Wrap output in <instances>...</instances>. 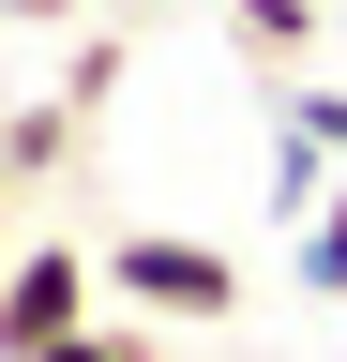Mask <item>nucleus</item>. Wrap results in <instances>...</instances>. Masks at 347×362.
<instances>
[{
	"instance_id": "f257e3e1",
	"label": "nucleus",
	"mask_w": 347,
	"mask_h": 362,
	"mask_svg": "<svg viewBox=\"0 0 347 362\" xmlns=\"http://www.w3.org/2000/svg\"><path fill=\"white\" fill-rule=\"evenodd\" d=\"M106 302L151 317V332H227L242 317V257L227 242H182V226H121L106 242Z\"/></svg>"
},
{
	"instance_id": "f03ea898",
	"label": "nucleus",
	"mask_w": 347,
	"mask_h": 362,
	"mask_svg": "<svg viewBox=\"0 0 347 362\" xmlns=\"http://www.w3.org/2000/svg\"><path fill=\"white\" fill-rule=\"evenodd\" d=\"M106 302V242H16V272H0V362H46L61 332H91Z\"/></svg>"
},
{
	"instance_id": "7ed1b4c3",
	"label": "nucleus",
	"mask_w": 347,
	"mask_h": 362,
	"mask_svg": "<svg viewBox=\"0 0 347 362\" xmlns=\"http://www.w3.org/2000/svg\"><path fill=\"white\" fill-rule=\"evenodd\" d=\"M227 16H242V45H257L272 76H302V61H317V0H227Z\"/></svg>"
},
{
	"instance_id": "20e7f679",
	"label": "nucleus",
	"mask_w": 347,
	"mask_h": 362,
	"mask_svg": "<svg viewBox=\"0 0 347 362\" xmlns=\"http://www.w3.org/2000/svg\"><path fill=\"white\" fill-rule=\"evenodd\" d=\"M302 287H317V302H347V166H332V197L302 211Z\"/></svg>"
},
{
	"instance_id": "39448f33",
	"label": "nucleus",
	"mask_w": 347,
	"mask_h": 362,
	"mask_svg": "<svg viewBox=\"0 0 347 362\" xmlns=\"http://www.w3.org/2000/svg\"><path fill=\"white\" fill-rule=\"evenodd\" d=\"M317 197H332V151L287 121V151H272V211H317Z\"/></svg>"
},
{
	"instance_id": "423d86ee",
	"label": "nucleus",
	"mask_w": 347,
	"mask_h": 362,
	"mask_svg": "<svg viewBox=\"0 0 347 362\" xmlns=\"http://www.w3.org/2000/svg\"><path fill=\"white\" fill-rule=\"evenodd\" d=\"M287 121H302V136H317V151L347 166V90H287Z\"/></svg>"
},
{
	"instance_id": "0eeeda50",
	"label": "nucleus",
	"mask_w": 347,
	"mask_h": 362,
	"mask_svg": "<svg viewBox=\"0 0 347 362\" xmlns=\"http://www.w3.org/2000/svg\"><path fill=\"white\" fill-rule=\"evenodd\" d=\"M46 362H151V347H136V317H121V332H106V317H91V332H61Z\"/></svg>"
},
{
	"instance_id": "6e6552de",
	"label": "nucleus",
	"mask_w": 347,
	"mask_h": 362,
	"mask_svg": "<svg viewBox=\"0 0 347 362\" xmlns=\"http://www.w3.org/2000/svg\"><path fill=\"white\" fill-rule=\"evenodd\" d=\"M0 197H16V166H0ZM0 272H16V257H0Z\"/></svg>"
}]
</instances>
